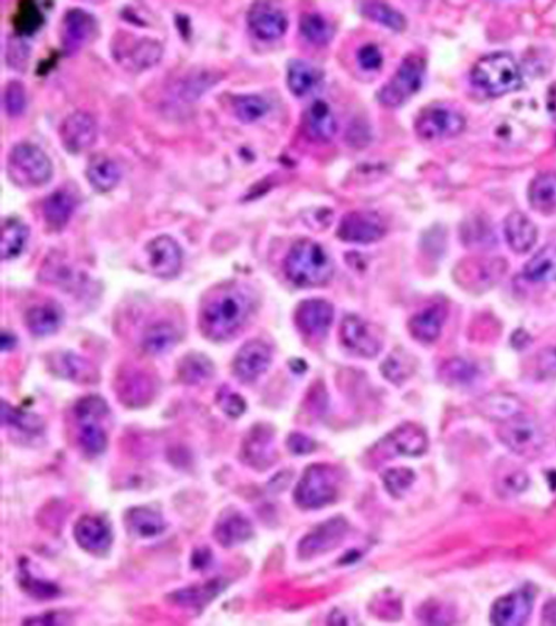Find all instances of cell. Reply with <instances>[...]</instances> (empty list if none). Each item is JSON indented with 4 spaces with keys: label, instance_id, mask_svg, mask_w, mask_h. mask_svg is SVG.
<instances>
[{
    "label": "cell",
    "instance_id": "14",
    "mask_svg": "<svg viewBox=\"0 0 556 626\" xmlns=\"http://www.w3.org/2000/svg\"><path fill=\"white\" fill-rule=\"evenodd\" d=\"M60 140L65 149L80 154L95 144L98 125L91 113L78 111L70 113L60 125Z\"/></svg>",
    "mask_w": 556,
    "mask_h": 626
},
{
    "label": "cell",
    "instance_id": "23",
    "mask_svg": "<svg viewBox=\"0 0 556 626\" xmlns=\"http://www.w3.org/2000/svg\"><path fill=\"white\" fill-rule=\"evenodd\" d=\"M427 434L412 423L398 427L379 444V448H383L388 456L392 453L410 457L421 456L427 451Z\"/></svg>",
    "mask_w": 556,
    "mask_h": 626
},
{
    "label": "cell",
    "instance_id": "17",
    "mask_svg": "<svg viewBox=\"0 0 556 626\" xmlns=\"http://www.w3.org/2000/svg\"><path fill=\"white\" fill-rule=\"evenodd\" d=\"M457 279L470 291L484 292L503 279L506 274L505 260L497 258L471 259L460 266Z\"/></svg>",
    "mask_w": 556,
    "mask_h": 626
},
{
    "label": "cell",
    "instance_id": "13",
    "mask_svg": "<svg viewBox=\"0 0 556 626\" xmlns=\"http://www.w3.org/2000/svg\"><path fill=\"white\" fill-rule=\"evenodd\" d=\"M114 57L119 63L130 70L149 69L159 63L163 48L161 43L152 38H121L114 43Z\"/></svg>",
    "mask_w": 556,
    "mask_h": 626
},
{
    "label": "cell",
    "instance_id": "18",
    "mask_svg": "<svg viewBox=\"0 0 556 626\" xmlns=\"http://www.w3.org/2000/svg\"><path fill=\"white\" fill-rule=\"evenodd\" d=\"M334 320V307L324 299H307L298 304L294 323L302 334L312 339L324 337Z\"/></svg>",
    "mask_w": 556,
    "mask_h": 626
},
{
    "label": "cell",
    "instance_id": "36",
    "mask_svg": "<svg viewBox=\"0 0 556 626\" xmlns=\"http://www.w3.org/2000/svg\"><path fill=\"white\" fill-rule=\"evenodd\" d=\"M25 325L33 335L43 337L57 332L62 324V309L56 304L47 303L32 307L25 313Z\"/></svg>",
    "mask_w": 556,
    "mask_h": 626
},
{
    "label": "cell",
    "instance_id": "26",
    "mask_svg": "<svg viewBox=\"0 0 556 626\" xmlns=\"http://www.w3.org/2000/svg\"><path fill=\"white\" fill-rule=\"evenodd\" d=\"M254 535L252 522L237 511H226L216 521L214 535L216 541L225 548L235 547L247 542Z\"/></svg>",
    "mask_w": 556,
    "mask_h": 626
},
{
    "label": "cell",
    "instance_id": "55",
    "mask_svg": "<svg viewBox=\"0 0 556 626\" xmlns=\"http://www.w3.org/2000/svg\"><path fill=\"white\" fill-rule=\"evenodd\" d=\"M383 60L380 49L374 43H367L358 52V63L365 71L379 70L383 64Z\"/></svg>",
    "mask_w": 556,
    "mask_h": 626
},
{
    "label": "cell",
    "instance_id": "57",
    "mask_svg": "<svg viewBox=\"0 0 556 626\" xmlns=\"http://www.w3.org/2000/svg\"><path fill=\"white\" fill-rule=\"evenodd\" d=\"M287 446L293 455H307L315 449L313 440L302 433L292 434L287 439Z\"/></svg>",
    "mask_w": 556,
    "mask_h": 626
},
{
    "label": "cell",
    "instance_id": "6",
    "mask_svg": "<svg viewBox=\"0 0 556 626\" xmlns=\"http://www.w3.org/2000/svg\"><path fill=\"white\" fill-rule=\"evenodd\" d=\"M427 72V62L418 54H408L388 82L381 87L378 100L387 108H398L421 89Z\"/></svg>",
    "mask_w": 556,
    "mask_h": 626
},
{
    "label": "cell",
    "instance_id": "53",
    "mask_svg": "<svg viewBox=\"0 0 556 626\" xmlns=\"http://www.w3.org/2000/svg\"><path fill=\"white\" fill-rule=\"evenodd\" d=\"M216 402L221 410L231 418H239L246 411V401H244L241 395L227 388V386L219 390L216 396Z\"/></svg>",
    "mask_w": 556,
    "mask_h": 626
},
{
    "label": "cell",
    "instance_id": "45",
    "mask_svg": "<svg viewBox=\"0 0 556 626\" xmlns=\"http://www.w3.org/2000/svg\"><path fill=\"white\" fill-rule=\"evenodd\" d=\"M479 371L475 364L462 358H454L445 362L440 369V378L446 384L470 386L476 382Z\"/></svg>",
    "mask_w": 556,
    "mask_h": 626
},
{
    "label": "cell",
    "instance_id": "20",
    "mask_svg": "<svg viewBox=\"0 0 556 626\" xmlns=\"http://www.w3.org/2000/svg\"><path fill=\"white\" fill-rule=\"evenodd\" d=\"M149 265L161 279H172L181 270L183 252L176 239L168 236H158L147 245Z\"/></svg>",
    "mask_w": 556,
    "mask_h": 626
},
{
    "label": "cell",
    "instance_id": "59",
    "mask_svg": "<svg viewBox=\"0 0 556 626\" xmlns=\"http://www.w3.org/2000/svg\"><path fill=\"white\" fill-rule=\"evenodd\" d=\"M68 617L64 616V613L60 612H48L41 614V616L32 617L26 619L24 622L29 625H58L68 623L65 619Z\"/></svg>",
    "mask_w": 556,
    "mask_h": 626
},
{
    "label": "cell",
    "instance_id": "44",
    "mask_svg": "<svg viewBox=\"0 0 556 626\" xmlns=\"http://www.w3.org/2000/svg\"><path fill=\"white\" fill-rule=\"evenodd\" d=\"M361 14L369 20L388 27L395 32H402L407 29V19L399 11L384 3H362L359 5Z\"/></svg>",
    "mask_w": 556,
    "mask_h": 626
},
{
    "label": "cell",
    "instance_id": "41",
    "mask_svg": "<svg viewBox=\"0 0 556 626\" xmlns=\"http://www.w3.org/2000/svg\"><path fill=\"white\" fill-rule=\"evenodd\" d=\"M2 424L27 437H37L43 431V421L35 413L26 412L2 401Z\"/></svg>",
    "mask_w": 556,
    "mask_h": 626
},
{
    "label": "cell",
    "instance_id": "62",
    "mask_svg": "<svg viewBox=\"0 0 556 626\" xmlns=\"http://www.w3.org/2000/svg\"><path fill=\"white\" fill-rule=\"evenodd\" d=\"M15 344V339L13 335L9 333H5L3 332L2 335V350L5 351H9L11 348H14Z\"/></svg>",
    "mask_w": 556,
    "mask_h": 626
},
{
    "label": "cell",
    "instance_id": "47",
    "mask_svg": "<svg viewBox=\"0 0 556 626\" xmlns=\"http://www.w3.org/2000/svg\"><path fill=\"white\" fill-rule=\"evenodd\" d=\"M302 36L314 45L324 46L331 41L334 30L329 21L319 14H304L299 21Z\"/></svg>",
    "mask_w": 556,
    "mask_h": 626
},
{
    "label": "cell",
    "instance_id": "7",
    "mask_svg": "<svg viewBox=\"0 0 556 626\" xmlns=\"http://www.w3.org/2000/svg\"><path fill=\"white\" fill-rule=\"evenodd\" d=\"M497 434L500 442L506 448L524 458L537 457L547 442L546 433L541 424L525 413L501 423Z\"/></svg>",
    "mask_w": 556,
    "mask_h": 626
},
{
    "label": "cell",
    "instance_id": "33",
    "mask_svg": "<svg viewBox=\"0 0 556 626\" xmlns=\"http://www.w3.org/2000/svg\"><path fill=\"white\" fill-rule=\"evenodd\" d=\"M124 520L128 530L140 538L159 536L167 529L166 520L162 515L145 506L130 508L125 514Z\"/></svg>",
    "mask_w": 556,
    "mask_h": 626
},
{
    "label": "cell",
    "instance_id": "58",
    "mask_svg": "<svg viewBox=\"0 0 556 626\" xmlns=\"http://www.w3.org/2000/svg\"><path fill=\"white\" fill-rule=\"evenodd\" d=\"M537 366L543 374L556 375V346L543 348L538 352Z\"/></svg>",
    "mask_w": 556,
    "mask_h": 626
},
{
    "label": "cell",
    "instance_id": "60",
    "mask_svg": "<svg viewBox=\"0 0 556 626\" xmlns=\"http://www.w3.org/2000/svg\"><path fill=\"white\" fill-rule=\"evenodd\" d=\"M211 559L210 549H197L193 554V567L197 569L206 568L211 563Z\"/></svg>",
    "mask_w": 556,
    "mask_h": 626
},
{
    "label": "cell",
    "instance_id": "34",
    "mask_svg": "<svg viewBox=\"0 0 556 626\" xmlns=\"http://www.w3.org/2000/svg\"><path fill=\"white\" fill-rule=\"evenodd\" d=\"M121 169L112 158L97 155L91 158L86 168V178L92 188L100 193L110 192L121 179Z\"/></svg>",
    "mask_w": 556,
    "mask_h": 626
},
{
    "label": "cell",
    "instance_id": "2",
    "mask_svg": "<svg viewBox=\"0 0 556 626\" xmlns=\"http://www.w3.org/2000/svg\"><path fill=\"white\" fill-rule=\"evenodd\" d=\"M283 271L294 285L312 288L323 286L331 281L334 275V265L319 243L302 239L289 250Z\"/></svg>",
    "mask_w": 556,
    "mask_h": 626
},
{
    "label": "cell",
    "instance_id": "30",
    "mask_svg": "<svg viewBox=\"0 0 556 626\" xmlns=\"http://www.w3.org/2000/svg\"><path fill=\"white\" fill-rule=\"evenodd\" d=\"M225 581L214 579L204 584H196L177 590L168 595V600L177 606L193 609H203L225 591Z\"/></svg>",
    "mask_w": 556,
    "mask_h": 626
},
{
    "label": "cell",
    "instance_id": "5",
    "mask_svg": "<svg viewBox=\"0 0 556 626\" xmlns=\"http://www.w3.org/2000/svg\"><path fill=\"white\" fill-rule=\"evenodd\" d=\"M7 168L10 178L25 187H43L53 177V163L46 152L27 141H22L11 149Z\"/></svg>",
    "mask_w": 556,
    "mask_h": 626
},
{
    "label": "cell",
    "instance_id": "28",
    "mask_svg": "<svg viewBox=\"0 0 556 626\" xmlns=\"http://www.w3.org/2000/svg\"><path fill=\"white\" fill-rule=\"evenodd\" d=\"M479 413L490 421L503 423L524 413V402L510 393H490L478 400Z\"/></svg>",
    "mask_w": 556,
    "mask_h": 626
},
{
    "label": "cell",
    "instance_id": "61",
    "mask_svg": "<svg viewBox=\"0 0 556 626\" xmlns=\"http://www.w3.org/2000/svg\"><path fill=\"white\" fill-rule=\"evenodd\" d=\"M542 617L543 625H556V597L543 606Z\"/></svg>",
    "mask_w": 556,
    "mask_h": 626
},
{
    "label": "cell",
    "instance_id": "46",
    "mask_svg": "<svg viewBox=\"0 0 556 626\" xmlns=\"http://www.w3.org/2000/svg\"><path fill=\"white\" fill-rule=\"evenodd\" d=\"M530 483V477L524 470L515 467H504V470L500 471L495 477V492L501 497H516L526 491Z\"/></svg>",
    "mask_w": 556,
    "mask_h": 626
},
{
    "label": "cell",
    "instance_id": "43",
    "mask_svg": "<svg viewBox=\"0 0 556 626\" xmlns=\"http://www.w3.org/2000/svg\"><path fill=\"white\" fill-rule=\"evenodd\" d=\"M215 367L203 353L192 352L178 364V377L188 385H198L214 377Z\"/></svg>",
    "mask_w": 556,
    "mask_h": 626
},
{
    "label": "cell",
    "instance_id": "4",
    "mask_svg": "<svg viewBox=\"0 0 556 626\" xmlns=\"http://www.w3.org/2000/svg\"><path fill=\"white\" fill-rule=\"evenodd\" d=\"M74 417L79 423V443L89 456L105 453L108 434L102 422L109 415V407L100 396H86L76 402Z\"/></svg>",
    "mask_w": 556,
    "mask_h": 626
},
{
    "label": "cell",
    "instance_id": "16",
    "mask_svg": "<svg viewBox=\"0 0 556 626\" xmlns=\"http://www.w3.org/2000/svg\"><path fill=\"white\" fill-rule=\"evenodd\" d=\"M272 350L265 342L253 340L243 345L233 362L235 377L244 383H252L268 371Z\"/></svg>",
    "mask_w": 556,
    "mask_h": 626
},
{
    "label": "cell",
    "instance_id": "21",
    "mask_svg": "<svg viewBox=\"0 0 556 626\" xmlns=\"http://www.w3.org/2000/svg\"><path fill=\"white\" fill-rule=\"evenodd\" d=\"M73 536L76 544L91 554H106L113 540L110 526L96 515H83L76 521Z\"/></svg>",
    "mask_w": 556,
    "mask_h": 626
},
{
    "label": "cell",
    "instance_id": "27",
    "mask_svg": "<svg viewBox=\"0 0 556 626\" xmlns=\"http://www.w3.org/2000/svg\"><path fill=\"white\" fill-rule=\"evenodd\" d=\"M506 242L516 254H527L535 246L538 230L535 223L521 211H513L504 221Z\"/></svg>",
    "mask_w": 556,
    "mask_h": 626
},
{
    "label": "cell",
    "instance_id": "42",
    "mask_svg": "<svg viewBox=\"0 0 556 626\" xmlns=\"http://www.w3.org/2000/svg\"><path fill=\"white\" fill-rule=\"evenodd\" d=\"M177 331L171 323H158L145 331L143 347L149 355H163L177 345Z\"/></svg>",
    "mask_w": 556,
    "mask_h": 626
},
{
    "label": "cell",
    "instance_id": "12",
    "mask_svg": "<svg viewBox=\"0 0 556 626\" xmlns=\"http://www.w3.org/2000/svg\"><path fill=\"white\" fill-rule=\"evenodd\" d=\"M535 596V590L526 585L500 597L494 603L490 620L494 624L500 626L524 625L531 617Z\"/></svg>",
    "mask_w": 556,
    "mask_h": 626
},
{
    "label": "cell",
    "instance_id": "9",
    "mask_svg": "<svg viewBox=\"0 0 556 626\" xmlns=\"http://www.w3.org/2000/svg\"><path fill=\"white\" fill-rule=\"evenodd\" d=\"M465 118L454 107L429 105L425 107L414 123L419 139L439 140L455 138L465 129Z\"/></svg>",
    "mask_w": 556,
    "mask_h": 626
},
{
    "label": "cell",
    "instance_id": "48",
    "mask_svg": "<svg viewBox=\"0 0 556 626\" xmlns=\"http://www.w3.org/2000/svg\"><path fill=\"white\" fill-rule=\"evenodd\" d=\"M19 583L27 594L36 600L48 601L60 594V589L53 582L35 578L30 573L26 564H21L19 570Z\"/></svg>",
    "mask_w": 556,
    "mask_h": 626
},
{
    "label": "cell",
    "instance_id": "37",
    "mask_svg": "<svg viewBox=\"0 0 556 626\" xmlns=\"http://www.w3.org/2000/svg\"><path fill=\"white\" fill-rule=\"evenodd\" d=\"M528 198L533 210L542 215L556 214V174H539L531 183Z\"/></svg>",
    "mask_w": 556,
    "mask_h": 626
},
{
    "label": "cell",
    "instance_id": "31",
    "mask_svg": "<svg viewBox=\"0 0 556 626\" xmlns=\"http://www.w3.org/2000/svg\"><path fill=\"white\" fill-rule=\"evenodd\" d=\"M304 129L310 138L318 141H330L337 133V121L329 103L315 101L304 114Z\"/></svg>",
    "mask_w": 556,
    "mask_h": 626
},
{
    "label": "cell",
    "instance_id": "39",
    "mask_svg": "<svg viewBox=\"0 0 556 626\" xmlns=\"http://www.w3.org/2000/svg\"><path fill=\"white\" fill-rule=\"evenodd\" d=\"M524 275L527 280L536 283L556 282V246L546 245L532 255L525 265Z\"/></svg>",
    "mask_w": 556,
    "mask_h": 626
},
{
    "label": "cell",
    "instance_id": "25",
    "mask_svg": "<svg viewBox=\"0 0 556 626\" xmlns=\"http://www.w3.org/2000/svg\"><path fill=\"white\" fill-rule=\"evenodd\" d=\"M448 310L446 304L434 303L413 315L408 323V330L413 339L430 344L439 339L443 331Z\"/></svg>",
    "mask_w": 556,
    "mask_h": 626
},
{
    "label": "cell",
    "instance_id": "10",
    "mask_svg": "<svg viewBox=\"0 0 556 626\" xmlns=\"http://www.w3.org/2000/svg\"><path fill=\"white\" fill-rule=\"evenodd\" d=\"M343 347L353 355L374 358L383 350V340L379 331L356 314L346 315L340 325Z\"/></svg>",
    "mask_w": 556,
    "mask_h": 626
},
{
    "label": "cell",
    "instance_id": "40",
    "mask_svg": "<svg viewBox=\"0 0 556 626\" xmlns=\"http://www.w3.org/2000/svg\"><path fill=\"white\" fill-rule=\"evenodd\" d=\"M30 236L29 227L16 217H8L3 222L0 253L3 260H10L24 252Z\"/></svg>",
    "mask_w": 556,
    "mask_h": 626
},
{
    "label": "cell",
    "instance_id": "3",
    "mask_svg": "<svg viewBox=\"0 0 556 626\" xmlns=\"http://www.w3.org/2000/svg\"><path fill=\"white\" fill-rule=\"evenodd\" d=\"M471 78L477 89L490 96H503L520 89L522 73L519 63L509 53L486 54L474 65Z\"/></svg>",
    "mask_w": 556,
    "mask_h": 626
},
{
    "label": "cell",
    "instance_id": "8",
    "mask_svg": "<svg viewBox=\"0 0 556 626\" xmlns=\"http://www.w3.org/2000/svg\"><path fill=\"white\" fill-rule=\"evenodd\" d=\"M337 473L331 467L314 465L303 473L294 489V500L304 509H318L334 502L338 494Z\"/></svg>",
    "mask_w": 556,
    "mask_h": 626
},
{
    "label": "cell",
    "instance_id": "29",
    "mask_svg": "<svg viewBox=\"0 0 556 626\" xmlns=\"http://www.w3.org/2000/svg\"><path fill=\"white\" fill-rule=\"evenodd\" d=\"M53 372L59 377L73 380L81 384H94L97 382V371L94 364L85 358L72 352H62L52 358L49 364Z\"/></svg>",
    "mask_w": 556,
    "mask_h": 626
},
{
    "label": "cell",
    "instance_id": "52",
    "mask_svg": "<svg viewBox=\"0 0 556 626\" xmlns=\"http://www.w3.org/2000/svg\"><path fill=\"white\" fill-rule=\"evenodd\" d=\"M416 478V475L410 469L406 467H397V469H389L384 475V483L392 496H401L412 486Z\"/></svg>",
    "mask_w": 556,
    "mask_h": 626
},
{
    "label": "cell",
    "instance_id": "49",
    "mask_svg": "<svg viewBox=\"0 0 556 626\" xmlns=\"http://www.w3.org/2000/svg\"><path fill=\"white\" fill-rule=\"evenodd\" d=\"M234 112L244 123L258 121L268 113L270 106L264 97L259 95H242L234 100Z\"/></svg>",
    "mask_w": 556,
    "mask_h": 626
},
{
    "label": "cell",
    "instance_id": "56",
    "mask_svg": "<svg viewBox=\"0 0 556 626\" xmlns=\"http://www.w3.org/2000/svg\"><path fill=\"white\" fill-rule=\"evenodd\" d=\"M27 57H29V49L24 45V43L19 40V38L11 40L8 43V63L13 67L19 69L26 62Z\"/></svg>",
    "mask_w": 556,
    "mask_h": 626
},
{
    "label": "cell",
    "instance_id": "50",
    "mask_svg": "<svg viewBox=\"0 0 556 626\" xmlns=\"http://www.w3.org/2000/svg\"><path fill=\"white\" fill-rule=\"evenodd\" d=\"M43 14L34 3L24 2L19 5L14 18L16 31L21 34H31L43 24Z\"/></svg>",
    "mask_w": 556,
    "mask_h": 626
},
{
    "label": "cell",
    "instance_id": "15",
    "mask_svg": "<svg viewBox=\"0 0 556 626\" xmlns=\"http://www.w3.org/2000/svg\"><path fill=\"white\" fill-rule=\"evenodd\" d=\"M348 533V524L343 518H332L316 526L299 543V556L310 559L332 551L343 541Z\"/></svg>",
    "mask_w": 556,
    "mask_h": 626
},
{
    "label": "cell",
    "instance_id": "51",
    "mask_svg": "<svg viewBox=\"0 0 556 626\" xmlns=\"http://www.w3.org/2000/svg\"><path fill=\"white\" fill-rule=\"evenodd\" d=\"M26 106V91L19 81H10L4 90V107L10 117L20 116Z\"/></svg>",
    "mask_w": 556,
    "mask_h": 626
},
{
    "label": "cell",
    "instance_id": "22",
    "mask_svg": "<svg viewBox=\"0 0 556 626\" xmlns=\"http://www.w3.org/2000/svg\"><path fill=\"white\" fill-rule=\"evenodd\" d=\"M96 33L94 16L81 8H73L63 16L62 43L63 51L73 53L91 41Z\"/></svg>",
    "mask_w": 556,
    "mask_h": 626
},
{
    "label": "cell",
    "instance_id": "24",
    "mask_svg": "<svg viewBox=\"0 0 556 626\" xmlns=\"http://www.w3.org/2000/svg\"><path fill=\"white\" fill-rule=\"evenodd\" d=\"M266 426L254 427L243 444V458L255 469H266L275 460L274 437Z\"/></svg>",
    "mask_w": 556,
    "mask_h": 626
},
{
    "label": "cell",
    "instance_id": "1",
    "mask_svg": "<svg viewBox=\"0 0 556 626\" xmlns=\"http://www.w3.org/2000/svg\"><path fill=\"white\" fill-rule=\"evenodd\" d=\"M254 308V297L247 288L238 285L217 287L201 303L199 328L211 341L230 340L246 324Z\"/></svg>",
    "mask_w": 556,
    "mask_h": 626
},
{
    "label": "cell",
    "instance_id": "32",
    "mask_svg": "<svg viewBox=\"0 0 556 626\" xmlns=\"http://www.w3.org/2000/svg\"><path fill=\"white\" fill-rule=\"evenodd\" d=\"M155 393V384L149 375L141 371L123 374L118 382L120 400L129 407H140L149 402Z\"/></svg>",
    "mask_w": 556,
    "mask_h": 626
},
{
    "label": "cell",
    "instance_id": "38",
    "mask_svg": "<svg viewBox=\"0 0 556 626\" xmlns=\"http://www.w3.org/2000/svg\"><path fill=\"white\" fill-rule=\"evenodd\" d=\"M321 71L305 60H292L288 65L287 84L294 96L303 97L318 87Z\"/></svg>",
    "mask_w": 556,
    "mask_h": 626
},
{
    "label": "cell",
    "instance_id": "11",
    "mask_svg": "<svg viewBox=\"0 0 556 626\" xmlns=\"http://www.w3.org/2000/svg\"><path fill=\"white\" fill-rule=\"evenodd\" d=\"M386 232V223L378 212L356 210L342 217L337 236L347 243L370 244L383 238Z\"/></svg>",
    "mask_w": 556,
    "mask_h": 626
},
{
    "label": "cell",
    "instance_id": "19",
    "mask_svg": "<svg viewBox=\"0 0 556 626\" xmlns=\"http://www.w3.org/2000/svg\"><path fill=\"white\" fill-rule=\"evenodd\" d=\"M249 30L261 41H276L285 35L288 20L285 13L269 3H255L247 14Z\"/></svg>",
    "mask_w": 556,
    "mask_h": 626
},
{
    "label": "cell",
    "instance_id": "54",
    "mask_svg": "<svg viewBox=\"0 0 556 626\" xmlns=\"http://www.w3.org/2000/svg\"><path fill=\"white\" fill-rule=\"evenodd\" d=\"M398 353L390 355L387 358L381 367V371L386 379H388L392 383H401L405 380L407 375H410L411 366L405 361H401Z\"/></svg>",
    "mask_w": 556,
    "mask_h": 626
},
{
    "label": "cell",
    "instance_id": "35",
    "mask_svg": "<svg viewBox=\"0 0 556 626\" xmlns=\"http://www.w3.org/2000/svg\"><path fill=\"white\" fill-rule=\"evenodd\" d=\"M76 207V198L68 189L54 190L43 201V214L49 226L53 230L62 228L72 217Z\"/></svg>",
    "mask_w": 556,
    "mask_h": 626
}]
</instances>
